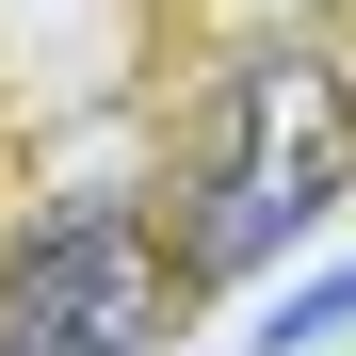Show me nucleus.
<instances>
[{
	"mask_svg": "<svg viewBox=\"0 0 356 356\" xmlns=\"http://www.w3.org/2000/svg\"><path fill=\"white\" fill-rule=\"evenodd\" d=\"M340 146H356V97H340V65L324 49H259L243 81H227V113H211V178H195V259L211 275H243V259H275L291 227H324L340 211Z\"/></svg>",
	"mask_w": 356,
	"mask_h": 356,
	"instance_id": "nucleus-1",
	"label": "nucleus"
},
{
	"mask_svg": "<svg viewBox=\"0 0 356 356\" xmlns=\"http://www.w3.org/2000/svg\"><path fill=\"white\" fill-rule=\"evenodd\" d=\"M162 340V259L130 211H65L0 259V356H146Z\"/></svg>",
	"mask_w": 356,
	"mask_h": 356,
	"instance_id": "nucleus-2",
	"label": "nucleus"
},
{
	"mask_svg": "<svg viewBox=\"0 0 356 356\" xmlns=\"http://www.w3.org/2000/svg\"><path fill=\"white\" fill-rule=\"evenodd\" d=\"M340 324H356V259H340V275H324V291H291V308H275V324H259V340H275V356H308V340H340Z\"/></svg>",
	"mask_w": 356,
	"mask_h": 356,
	"instance_id": "nucleus-3",
	"label": "nucleus"
}]
</instances>
